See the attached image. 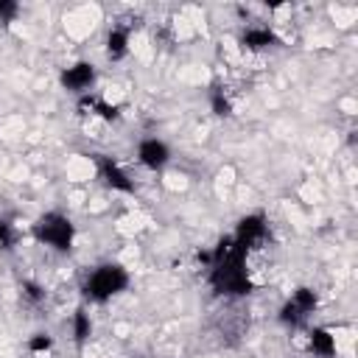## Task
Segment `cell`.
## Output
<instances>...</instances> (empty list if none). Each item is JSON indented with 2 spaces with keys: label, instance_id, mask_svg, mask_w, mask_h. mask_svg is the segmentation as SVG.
<instances>
[{
  "label": "cell",
  "instance_id": "obj_13",
  "mask_svg": "<svg viewBox=\"0 0 358 358\" xmlns=\"http://www.w3.org/2000/svg\"><path fill=\"white\" fill-rule=\"evenodd\" d=\"M213 112L215 115H229L232 112V98L227 90H215L213 92Z\"/></svg>",
  "mask_w": 358,
  "mask_h": 358
},
{
  "label": "cell",
  "instance_id": "obj_10",
  "mask_svg": "<svg viewBox=\"0 0 358 358\" xmlns=\"http://www.w3.org/2000/svg\"><path fill=\"white\" fill-rule=\"evenodd\" d=\"M308 352L316 358H333L338 352L336 333L330 327H310L308 330Z\"/></svg>",
  "mask_w": 358,
  "mask_h": 358
},
{
  "label": "cell",
  "instance_id": "obj_4",
  "mask_svg": "<svg viewBox=\"0 0 358 358\" xmlns=\"http://www.w3.org/2000/svg\"><path fill=\"white\" fill-rule=\"evenodd\" d=\"M316 305H319L316 291L308 288V285H299V288H294L291 296L282 302V308H280V322L296 327V324H302V322H308V319L313 316Z\"/></svg>",
  "mask_w": 358,
  "mask_h": 358
},
{
  "label": "cell",
  "instance_id": "obj_8",
  "mask_svg": "<svg viewBox=\"0 0 358 358\" xmlns=\"http://www.w3.org/2000/svg\"><path fill=\"white\" fill-rule=\"evenodd\" d=\"M98 176H101V182H103L109 190H115V193H131V190H134L131 173H129L120 162H115V159H103L101 168H98Z\"/></svg>",
  "mask_w": 358,
  "mask_h": 358
},
{
  "label": "cell",
  "instance_id": "obj_5",
  "mask_svg": "<svg viewBox=\"0 0 358 358\" xmlns=\"http://www.w3.org/2000/svg\"><path fill=\"white\" fill-rule=\"evenodd\" d=\"M266 238H268V221H266L263 213H249V215H243V218L238 221L235 232H232V241H235L246 255H249L252 249H257Z\"/></svg>",
  "mask_w": 358,
  "mask_h": 358
},
{
  "label": "cell",
  "instance_id": "obj_7",
  "mask_svg": "<svg viewBox=\"0 0 358 358\" xmlns=\"http://www.w3.org/2000/svg\"><path fill=\"white\" fill-rule=\"evenodd\" d=\"M134 159L145 171H162L171 162V145L162 137H143L134 148Z\"/></svg>",
  "mask_w": 358,
  "mask_h": 358
},
{
  "label": "cell",
  "instance_id": "obj_11",
  "mask_svg": "<svg viewBox=\"0 0 358 358\" xmlns=\"http://www.w3.org/2000/svg\"><path fill=\"white\" fill-rule=\"evenodd\" d=\"M129 31L126 28H109L106 31V39H103V50H106V59H112V62H120V59H126L129 56Z\"/></svg>",
  "mask_w": 358,
  "mask_h": 358
},
{
  "label": "cell",
  "instance_id": "obj_1",
  "mask_svg": "<svg viewBox=\"0 0 358 358\" xmlns=\"http://www.w3.org/2000/svg\"><path fill=\"white\" fill-rule=\"evenodd\" d=\"M210 282L224 296H243L252 291V274L246 268V252L229 238L218 241V246L207 255Z\"/></svg>",
  "mask_w": 358,
  "mask_h": 358
},
{
  "label": "cell",
  "instance_id": "obj_15",
  "mask_svg": "<svg viewBox=\"0 0 358 358\" xmlns=\"http://www.w3.org/2000/svg\"><path fill=\"white\" fill-rule=\"evenodd\" d=\"M20 6L17 3H8V0H0V22H11L17 17Z\"/></svg>",
  "mask_w": 358,
  "mask_h": 358
},
{
  "label": "cell",
  "instance_id": "obj_9",
  "mask_svg": "<svg viewBox=\"0 0 358 358\" xmlns=\"http://www.w3.org/2000/svg\"><path fill=\"white\" fill-rule=\"evenodd\" d=\"M277 45V34L268 25H246L241 34V48L249 53H263Z\"/></svg>",
  "mask_w": 358,
  "mask_h": 358
},
{
  "label": "cell",
  "instance_id": "obj_16",
  "mask_svg": "<svg viewBox=\"0 0 358 358\" xmlns=\"http://www.w3.org/2000/svg\"><path fill=\"white\" fill-rule=\"evenodd\" d=\"M11 243H14V229H11L8 221L0 218V249H8Z\"/></svg>",
  "mask_w": 358,
  "mask_h": 358
},
{
  "label": "cell",
  "instance_id": "obj_2",
  "mask_svg": "<svg viewBox=\"0 0 358 358\" xmlns=\"http://www.w3.org/2000/svg\"><path fill=\"white\" fill-rule=\"evenodd\" d=\"M129 268L123 263H115V260H106V263H98L87 271L84 282H81V294L87 302H95V305H103L109 299H115L117 294H123L129 288Z\"/></svg>",
  "mask_w": 358,
  "mask_h": 358
},
{
  "label": "cell",
  "instance_id": "obj_6",
  "mask_svg": "<svg viewBox=\"0 0 358 358\" xmlns=\"http://www.w3.org/2000/svg\"><path fill=\"white\" fill-rule=\"evenodd\" d=\"M95 78H98L95 64H92V62H84V59H78V62L62 67V73H59L62 90H67V92H73V95H87V92L92 90Z\"/></svg>",
  "mask_w": 358,
  "mask_h": 358
},
{
  "label": "cell",
  "instance_id": "obj_12",
  "mask_svg": "<svg viewBox=\"0 0 358 358\" xmlns=\"http://www.w3.org/2000/svg\"><path fill=\"white\" fill-rule=\"evenodd\" d=\"M70 333H73V338L81 344V341H87L90 336H92V319H90V313L87 310H76L73 316H70Z\"/></svg>",
  "mask_w": 358,
  "mask_h": 358
},
{
  "label": "cell",
  "instance_id": "obj_14",
  "mask_svg": "<svg viewBox=\"0 0 358 358\" xmlns=\"http://www.w3.org/2000/svg\"><path fill=\"white\" fill-rule=\"evenodd\" d=\"M50 347H53V338H50L48 333H34V336L28 338V350H31V352H36V355L48 352Z\"/></svg>",
  "mask_w": 358,
  "mask_h": 358
},
{
  "label": "cell",
  "instance_id": "obj_3",
  "mask_svg": "<svg viewBox=\"0 0 358 358\" xmlns=\"http://www.w3.org/2000/svg\"><path fill=\"white\" fill-rule=\"evenodd\" d=\"M76 224L70 215L59 213V210H50V213H42L36 221H34V238L53 249V252H70L73 243H76Z\"/></svg>",
  "mask_w": 358,
  "mask_h": 358
}]
</instances>
